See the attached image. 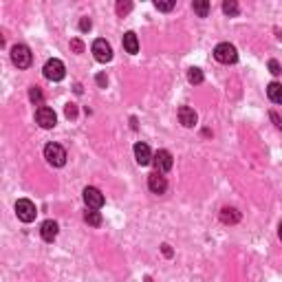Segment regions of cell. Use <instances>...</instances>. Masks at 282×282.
Instances as JSON below:
<instances>
[{"instance_id": "obj_31", "label": "cell", "mask_w": 282, "mask_h": 282, "mask_svg": "<svg viewBox=\"0 0 282 282\" xmlns=\"http://www.w3.org/2000/svg\"><path fill=\"white\" fill-rule=\"evenodd\" d=\"M278 236H280V241H282V223H280V227H278Z\"/></svg>"}, {"instance_id": "obj_5", "label": "cell", "mask_w": 282, "mask_h": 282, "mask_svg": "<svg viewBox=\"0 0 282 282\" xmlns=\"http://www.w3.org/2000/svg\"><path fill=\"white\" fill-rule=\"evenodd\" d=\"M35 214H38V209H35V203H33V201H29V199H20V201L16 203V216H18L22 223L35 221Z\"/></svg>"}, {"instance_id": "obj_12", "label": "cell", "mask_w": 282, "mask_h": 282, "mask_svg": "<svg viewBox=\"0 0 282 282\" xmlns=\"http://www.w3.org/2000/svg\"><path fill=\"white\" fill-rule=\"evenodd\" d=\"M135 159H137V163L139 166H148L152 161V152H150V148H148V144H135Z\"/></svg>"}, {"instance_id": "obj_24", "label": "cell", "mask_w": 282, "mask_h": 282, "mask_svg": "<svg viewBox=\"0 0 282 282\" xmlns=\"http://www.w3.org/2000/svg\"><path fill=\"white\" fill-rule=\"evenodd\" d=\"M64 112H66L68 119H75V117H77V106H75V104H66V110H64Z\"/></svg>"}, {"instance_id": "obj_10", "label": "cell", "mask_w": 282, "mask_h": 282, "mask_svg": "<svg viewBox=\"0 0 282 282\" xmlns=\"http://www.w3.org/2000/svg\"><path fill=\"white\" fill-rule=\"evenodd\" d=\"M148 187H150V192H152V194H163L166 190H168V181H166V176L161 174V172H152L150 176H148Z\"/></svg>"}, {"instance_id": "obj_29", "label": "cell", "mask_w": 282, "mask_h": 282, "mask_svg": "<svg viewBox=\"0 0 282 282\" xmlns=\"http://www.w3.org/2000/svg\"><path fill=\"white\" fill-rule=\"evenodd\" d=\"M271 119H273V122H276V126H278V128L282 130V119L276 115V112H271Z\"/></svg>"}, {"instance_id": "obj_8", "label": "cell", "mask_w": 282, "mask_h": 282, "mask_svg": "<svg viewBox=\"0 0 282 282\" xmlns=\"http://www.w3.org/2000/svg\"><path fill=\"white\" fill-rule=\"evenodd\" d=\"M152 163H154V168H157V172L166 174V172L172 170L174 161H172V154L168 150H157V152H154V157H152Z\"/></svg>"}, {"instance_id": "obj_17", "label": "cell", "mask_w": 282, "mask_h": 282, "mask_svg": "<svg viewBox=\"0 0 282 282\" xmlns=\"http://www.w3.org/2000/svg\"><path fill=\"white\" fill-rule=\"evenodd\" d=\"M84 221H86L88 225H93V227H100V225H102V214L97 209H86V212H84Z\"/></svg>"}, {"instance_id": "obj_18", "label": "cell", "mask_w": 282, "mask_h": 282, "mask_svg": "<svg viewBox=\"0 0 282 282\" xmlns=\"http://www.w3.org/2000/svg\"><path fill=\"white\" fill-rule=\"evenodd\" d=\"M192 9H194V13H199L201 18H205L207 13H209V3H207V0H194Z\"/></svg>"}, {"instance_id": "obj_23", "label": "cell", "mask_w": 282, "mask_h": 282, "mask_svg": "<svg viewBox=\"0 0 282 282\" xmlns=\"http://www.w3.org/2000/svg\"><path fill=\"white\" fill-rule=\"evenodd\" d=\"M269 70L273 75H280L282 73V66H280V62L278 60H269Z\"/></svg>"}, {"instance_id": "obj_16", "label": "cell", "mask_w": 282, "mask_h": 282, "mask_svg": "<svg viewBox=\"0 0 282 282\" xmlns=\"http://www.w3.org/2000/svg\"><path fill=\"white\" fill-rule=\"evenodd\" d=\"M267 95H269V100L273 104H282V84L271 82L269 86H267Z\"/></svg>"}, {"instance_id": "obj_15", "label": "cell", "mask_w": 282, "mask_h": 282, "mask_svg": "<svg viewBox=\"0 0 282 282\" xmlns=\"http://www.w3.org/2000/svg\"><path fill=\"white\" fill-rule=\"evenodd\" d=\"M221 221L225 225H236L238 221H241V214H238V209H234V207H223L221 209Z\"/></svg>"}, {"instance_id": "obj_27", "label": "cell", "mask_w": 282, "mask_h": 282, "mask_svg": "<svg viewBox=\"0 0 282 282\" xmlns=\"http://www.w3.org/2000/svg\"><path fill=\"white\" fill-rule=\"evenodd\" d=\"M70 49H73L75 53H82L84 51V44H82L80 40H70Z\"/></svg>"}, {"instance_id": "obj_28", "label": "cell", "mask_w": 282, "mask_h": 282, "mask_svg": "<svg viewBox=\"0 0 282 282\" xmlns=\"http://www.w3.org/2000/svg\"><path fill=\"white\" fill-rule=\"evenodd\" d=\"M95 80H97V84H100V86H102V88H106V84H108V77H106L104 73H100V75H97V77H95Z\"/></svg>"}, {"instance_id": "obj_21", "label": "cell", "mask_w": 282, "mask_h": 282, "mask_svg": "<svg viewBox=\"0 0 282 282\" xmlns=\"http://www.w3.org/2000/svg\"><path fill=\"white\" fill-rule=\"evenodd\" d=\"M29 100L35 104V106H42V90H40V86H31V90H29Z\"/></svg>"}, {"instance_id": "obj_26", "label": "cell", "mask_w": 282, "mask_h": 282, "mask_svg": "<svg viewBox=\"0 0 282 282\" xmlns=\"http://www.w3.org/2000/svg\"><path fill=\"white\" fill-rule=\"evenodd\" d=\"M90 27H93V22H90L88 18H82L80 20V31H90Z\"/></svg>"}, {"instance_id": "obj_9", "label": "cell", "mask_w": 282, "mask_h": 282, "mask_svg": "<svg viewBox=\"0 0 282 282\" xmlns=\"http://www.w3.org/2000/svg\"><path fill=\"white\" fill-rule=\"evenodd\" d=\"M93 55H95L97 62H104V64H106V62L112 60V49H110L108 42L100 38V40L93 42Z\"/></svg>"}, {"instance_id": "obj_25", "label": "cell", "mask_w": 282, "mask_h": 282, "mask_svg": "<svg viewBox=\"0 0 282 282\" xmlns=\"http://www.w3.org/2000/svg\"><path fill=\"white\" fill-rule=\"evenodd\" d=\"M154 7H157L159 11H170V9H174V3H159V0H157Z\"/></svg>"}, {"instance_id": "obj_14", "label": "cell", "mask_w": 282, "mask_h": 282, "mask_svg": "<svg viewBox=\"0 0 282 282\" xmlns=\"http://www.w3.org/2000/svg\"><path fill=\"white\" fill-rule=\"evenodd\" d=\"M124 49H126V53H130V55H135L139 51V40L132 31L124 33Z\"/></svg>"}, {"instance_id": "obj_20", "label": "cell", "mask_w": 282, "mask_h": 282, "mask_svg": "<svg viewBox=\"0 0 282 282\" xmlns=\"http://www.w3.org/2000/svg\"><path fill=\"white\" fill-rule=\"evenodd\" d=\"M223 11L227 13L229 18H234V16H238L241 7H238V3H234V0H225V3H223Z\"/></svg>"}, {"instance_id": "obj_6", "label": "cell", "mask_w": 282, "mask_h": 282, "mask_svg": "<svg viewBox=\"0 0 282 282\" xmlns=\"http://www.w3.org/2000/svg\"><path fill=\"white\" fill-rule=\"evenodd\" d=\"M35 119H38V124L46 130L58 124V115H55V110L49 108V106H40V108L35 110Z\"/></svg>"}, {"instance_id": "obj_19", "label": "cell", "mask_w": 282, "mask_h": 282, "mask_svg": "<svg viewBox=\"0 0 282 282\" xmlns=\"http://www.w3.org/2000/svg\"><path fill=\"white\" fill-rule=\"evenodd\" d=\"M187 80H190V84H203V80H205V77H203V70L201 68L192 66V68L187 70Z\"/></svg>"}, {"instance_id": "obj_3", "label": "cell", "mask_w": 282, "mask_h": 282, "mask_svg": "<svg viewBox=\"0 0 282 282\" xmlns=\"http://www.w3.org/2000/svg\"><path fill=\"white\" fill-rule=\"evenodd\" d=\"M44 159L51 163L53 168H62L66 163V150L60 144H49L44 148Z\"/></svg>"}, {"instance_id": "obj_4", "label": "cell", "mask_w": 282, "mask_h": 282, "mask_svg": "<svg viewBox=\"0 0 282 282\" xmlns=\"http://www.w3.org/2000/svg\"><path fill=\"white\" fill-rule=\"evenodd\" d=\"M64 75H66L64 62L58 60V58L46 60V64H44V77H46V80H51V82H60V80H64Z\"/></svg>"}, {"instance_id": "obj_30", "label": "cell", "mask_w": 282, "mask_h": 282, "mask_svg": "<svg viewBox=\"0 0 282 282\" xmlns=\"http://www.w3.org/2000/svg\"><path fill=\"white\" fill-rule=\"evenodd\" d=\"M163 256H168V258L172 256V249H170V245H163Z\"/></svg>"}, {"instance_id": "obj_2", "label": "cell", "mask_w": 282, "mask_h": 282, "mask_svg": "<svg viewBox=\"0 0 282 282\" xmlns=\"http://www.w3.org/2000/svg\"><path fill=\"white\" fill-rule=\"evenodd\" d=\"M31 60H33V55H31V49L27 44H16L11 49V62L18 68H29Z\"/></svg>"}, {"instance_id": "obj_22", "label": "cell", "mask_w": 282, "mask_h": 282, "mask_svg": "<svg viewBox=\"0 0 282 282\" xmlns=\"http://www.w3.org/2000/svg\"><path fill=\"white\" fill-rule=\"evenodd\" d=\"M132 9V3H117V13L119 16H126Z\"/></svg>"}, {"instance_id": "obj_7", "label": "cell", "mask_w": 282, "mask_h": 282, "mask_svg": "<svg viewBox=\"0 0 282 282\" xmlns=\"http://www.w3.org/2000/svg\"><path fill=\"white\" fill-rule=\"evenodd\" d=\"M82 199H84V203H86L88 209H100L104 205V194L97 187H84Z\"/></svg>"}, {"instance_id": "obj_1", "label": "cell", "mask_w": 282, "mask_h": 282, "mask_svg": "<svg viewBox=\"0 0 282 282\" xmlns=\"http://www.w3.org/2000/svg\"><path fill=\"white\" fill-rule=\"evenodd\" d=\"M214 58L221 62V64H234L238 60V51L229 42H221V44H216V49H214Z\"/></svg>"}, {"instance_id": "obj_11", "label": "cell", "mask_w": 282, "mask_h": 282, "mask_svg": "<svg viewBox=\"0 0 282 282\" xmlns=\"http://www.w3.org/2000/svg\"><path fill=\"white\" fill-rule=\"evenodd\" d=\"M58 231H60V227H58V223H55V221H44L40 225V234H42V238H44L46 243H53L55 238H58Z\"/></svg>"}, {"instance_id": "obj_13", "label": "cell", "mask_w": 282, "mask_h": 282, "mask_svg": "<svg viewBox=\"0 0 282 282\" xmlns=\"http://www.w3.org/2000/svg\"><path fill=\"white\" fill-rule=\"evenodd\" d=\"M196 112L194 108H190V106H181L179 108V122L185 126V128H192V126H196Z\"/></svg>"}]
</instances>
